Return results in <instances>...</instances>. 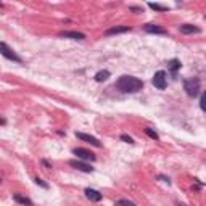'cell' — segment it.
Segmentation results:
<instances>
[{
  "instance_id": "obj_25",
  "label": "cell",
  "mask_w": 206,
  "mask_h": 206,
  "mask_svg": "<svg viewBox=\"0 0 206 206\" xmlns=\"http://www.w3.org/2000/svg\"><path fill=\"white\" fill-rule=\"evenodd\" d=\"M204 20H206V15H204Z\"/></svg>"
},
{
  "instance_id": "obj_21",
  "label": "cell",
  "mask_w": 206,
  "mask_h": 206,
  "mask_svg": "<svg viewBox=\"0 0 206 206\" xmlns=\"http://www.w3.org/2000/svg\"><path fill=\"white\" fill-rule=\"evenodd\" d=\"M121 140H123V142H126V144H134L132 137L127 135V134H123V135H121Z\"/></svg>"
},
{
  "instance_id": "obj_22",
  "label": "cell",
  "mask_w": 206,
  "mask_h": 206,
  "mask_svg": "<svg viewBox=\"0 0 206 206\" xmlns=\"http://www.w3.org/2000/svg\"><path fill=\"white\" fill-rule=\"evenodd\" d=\"M158 179H159V180H163V182H166V184H168V185L171 184V180H169V177H164V176H158Z\"/></svg>"
},
{
  "instance_id": "obj_7",
  "label": "cell",
  "mask_w": 206,
  "mask_h": 206,
  "mask_svg": "<svg viewBox=\"0 0 206 206\" xmlns=\"http://www.w3.org/2000/svg\"><path fill=\"white\" fill-rule=\"evenodd\" d=\"M76 137H77V139H81V140H84V142H87V144H90V145L97 147V148L101 147V144L98 142V139H97V137H94V135H89V134H84V132H76Z\"/></svg>"
},
{
  "instance_id": "obj_20",
  "label": "cell",
  "mask_w": 206,
  "mask_h": 206,
  "mask_svg": "<svg viewBox=\"0 0 206 206\" xmlns=\"http://www.w3.org/2000/svg\"><path fill=\"white\" fill-rule=\"evenodd\" d=\"M34 182H36L37 185H41L42 188H48V184H47L44 179H41V177H36V179H34Z\"/></svg>"
},
{
  "instance_id": "obj_6",
  "label": "cell",
  "mask_w": 206,
  "mask_h": 206,
  "mask_svg": "<svg viewBox=\"0 0 206 206\" xmlns=\"http://www.w3.org/2000/svg\"><path fill=\"white\" fill-rule=\"evenodd\" d=\"M69 166H73L74 169L82 171V172H94V168L89 163L82 161V159H69Z\"/></svg>"
},
{
  "instance_id": "obj_4",
  "label": "cell",
  "mask_w": 206,
  "mask_h": 206,
  "mask_svg": "<svg viewBox=\"0 0 206 206\" xmlns=\"http://www.w3.org/2000/svg\"><path fill=\"white\" fill-rule=\"evenodd\" d=\"M0 48H2V55H3L7 60H11V61H15V63H20V65L23 63V58H21V56H18L13 50L8 47L7 42H2V44H0Z\"/></svg>"
},
{
  "instance_id": "obj_1",
  "label": "cell",
  "mask_w": 206,
  "mask_h": 206,
  "mask_svg": "<svg viewBox=\"0 0 206 206\" xmlns=\"http://www.w3.org/2000/svg\"><path fill=\"white\" fill-rule=\"evenodd\" d=\"M114 87L123 94H135V92H139V90H142L144 81L139 77H135V76H127V74H124V76H121L116 81Z\"/></svg>"
},
{
  "instance_id": "obj_8",
  "label": "cell",
  "mask_w": 206,
  "mask_h": 206,
  "mask_svg": "<svg viewBox=\"0 0 206 206\" xmlns=\"http://www.w3.org/2000/svg\"><path fill=\"white\" fill-rule=\"evenodd\" d=\"M58 36L65 39H73V41H84L85 39V34L77 32V31H61Z\"/></svg>"
},
{
  "instance_id": "obj_18",
  "label": "cell",
  "mask_w": 206,
  "mask_h": 206,
  "mask_svg": "<svg viewBox=\"0 0 206 206\" xmlns=\"http://www.w3.org/2000/svg\"><path fill=\"white\" fill-rule=\"evenodd\" d=\"M200 108H201L203 111H206V90L201 94V98H200Z\"/></svg>"
},
{
  "instance_id": "obj_11",
  "label": "cell",
  "mask_w": 206,
  "mask_h": 206,
  "mask_svg": "<svg viewBox=\"0 0 206 206\" xmlns=\"http://www.w3.org/2000/svg\"><path fill=\"white\" fill-rule=\"evenodd\" d=\"M129 31H130V26H114L105 31V36H116V34H124Z\"/></svg>"
},
{
  "instance_id": "obj_17",
  "label": "cell",
  "mask_w": 206,
  "mask_h": 206,
  "mask_svg": "<svg viewBox=\"0 0 206 206\" xmlns=\"http://www.w3.org/2000/svg\"><path fill=\"white\" fill-rule=\"evenodd\" d=\"M145 134H147L148 137H150V139H153V140H159V135H158L156 132H154L153 129H150V127H147V129H145Z\"/></svg>"
},
{
  "instance_id": "obj_24",
  "label": "cell",
  "mask_w": 206,
  "mask_h": 206,
  "mask_svg": "<svg viewBox=\"0 0 206 206\" xmlns=\"http://www.w3.org/2000/svg\"><path fill=\"white\" fill-rule=\"evenodd\" d=\"M129 10L130 11H142V8H139V7H130Z\"/></svg>"
},
{
  "instance_id": "obj_15",
  "label": "cell",
  "mask_w": 206,
  "mask_h": 206,
  "mask_svg": "<svg viewBox=\"0 0 206 206\" xmlns=\"http://www.w3.org/2000/svg\"><path fill=\"white\" fill-rule=\"evenodd\" d=\"M13 200L16 203H20V204H24V206H32V201L27 197H23L20 195V193H13Z\"/></svg>"
},
{
  "instance_id": "obj_2",
  "label": "cell",
  "mask_w": 206,
  "mask_h": 206,
  "mask_svg": "<svg viewBox=\"0 0 206 206\" xmlns=\"http://www.w3.org/2000/svg\"><path fill=\"white\" fill-rule=\"evenodd\" d=\"M200 89H201V82H200L198 77L184 79V90L187 92L188 97H197L200 94Z\"/></svg>"
},
{
  "instance_id": "obj_10",
  "label": "cell",
  "mask_w": 206,
  "mask_h": 206,
  "mask_svg": "<svg viewBox=\"0 0 206 206\" xmlns=\"http://www.w3.org/2000/svg\"><path fill=\"white\" fill-rule=\"evenodd\" d=\"M182 68V63H180V60H177V58H172V60H169L168 61V69L171 71V74H172V77L176 79V76H177V71H179Z\"/></svg>"
},
{
  "instance_id": "obj_5",
  "label": "cell",
  "mask_w": 206,
  "mask_h": 206,
  "mask_svg": "<svg viewBox=\"0 0 206 206\" xmlns=\"http://www.w3.org/2000/svg\"><path fill=\"white\" fill-rule=\"evenodd\" d=\"M73 153L77 156V159H82V161H95V159H97L95 154L92 151L85 150V148H74Z\"/></svg>"
},
{
  "instance_id": "obj_23",
  "label": "cell",
  "mask_w": 206,
  "mask_h": 206,
  "mask_svg": "<svg viewBox=\"0 0 206 206\" xmlns=\"http://www.w3.org/2000/svg\"><path fill=\"white\" fill-rule=\"evenodd\" d=\"M41 163H42V166H45V168H47V169H50V168H52V164L47 161V159H42Z\"/></svg>"
},
{
  "instance_id": "obj_3",
  "label": "cell",
  "mask_w": 206,
  "mask_h": 206,
  "mask_svg": "<svg viewBox=\"0 0 206 206\" xmlns=\"http://www.w3.org/2000/svg\"><path fill=\"white\" fill-rule=\"evenodd\" d=\"M151 82H153V85L156 89L164 90L166 85H168V74H166V71H163V69L156 71V73H154V76H153V79H151Z\"/></svg>"
},
{
  "instance_id": "obj_9",
  "label": "cell",
  "mask_w": 206,
  "mask_h": 206,
  "mask_svg": "<svg viewBox=\"0 0 206 206\" xmlns=\"http://www.w3.org/2000/svg\"><path fill=\"white\" fill-rule=\"evenodd\" d=\"M85 197H87L90 201H94V203H98L103 200V195L98 192V190H95V188H85Z\"/></svg>"
},
{
  "instance_id": "obj_19",
  "label": "cell",
  "mask_w": 206,
  "mask_h": 206,
  "mask_svg": "<svg viewBox=\"0 0 206 206\" xmlns=\"http://www.w3.org/2000/svg\"><path fill=\"white\" fill-rule=\"evenodd\" d=\"M116 206H135L134 201H129V200H119L116 203Z\"/></svg>"
},
{
  "instance_id": "obj_16",
  "label": "cell",
  "mask_w": 206,
  "mask_h": 206,
  "mask_svg": "<svg viewBox=\"0 0 206 206\" xmlns=\"http://www.w3.org/2000/svg\"><path fill=\"white\" fill-rule=\"evenodd\" d=\"M148 7H150L151 10H154V11H168V10H169L168 7H164V5H159V3H153V2H150V3H148Z\"/></svg>"
},
{
  "instance_id": "obj_14",
  "label": "cell",
  "mask_w": 206,
  "mask_h": 206,
  "mask_svg": "<svg viewBox=\"0 0 206 206\" xmlns=\"http://www.w3.org/2000/svg\"><path fill=\"white\" fill-rule=\"evenodd\" d=\"M110 76H111V74H110V71H108V69H101V71H98V73L95 74L94 79H95L97 82H105V81H108V77H110Z\"/></svg>"
},
{
  "instance_id": "obj_12",
  "label": "cell",
  "mask_w": 206,
  "mask_h": 206,
  "mask_svg": "<svg viewBox=\"0 0 206 206\" xmlns=\"http://www.w3.org/2000/svg\"><path fill=\"white\" fill-rule=\"evenodd\" d=\"M144 29H145V32H148V34H161V36H166V34H168V31L163 29V27L158 26V24H145Z\"/></svg>"
},
{
  "instance_id": "obj_13",
  "label": "cell",
  "mask_w": 206,
  "mask_h": 206,
  "mask_svg": "<svg viewBox=\"0 0 206 206\" xmlns=\"http://www.w3.org/2000/svg\"><path fill=\"white\" fill-rule=\"evenodd\" d=\"M179 31L182 32V34H200L201 32V29H200L198 26H195V24H180L179 26Z\"/></svg>"
}]
</instances>
